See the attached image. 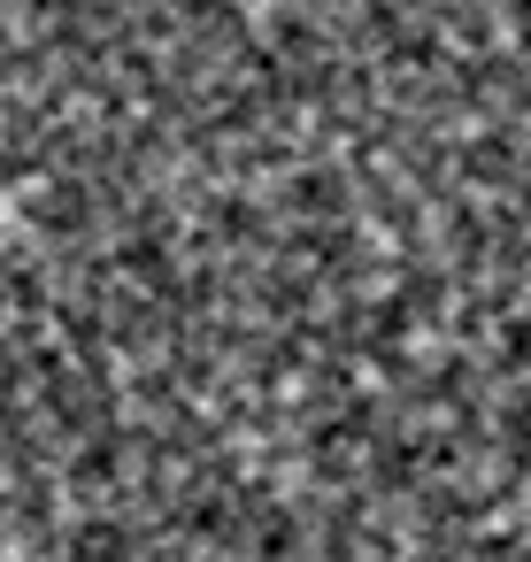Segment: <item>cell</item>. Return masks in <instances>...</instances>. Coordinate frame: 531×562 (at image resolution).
Instances as JSON below:
<instances>
[{
	"instance_id": "6da1fadb",
	"label": "cell",
	"mask_w": 531,
	"mask_h": 562,
	"mask_svg": "<svg viewBox=\"0 0 531 562\" xmlns=\"http://www.w3.org/2000/svg\"><path fill=\"white\" fill-rule=\"evenodd\" d=\"M0 562H531V0H0Z\"/></svg>"
}]
</instances>
